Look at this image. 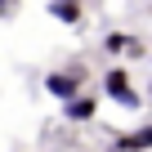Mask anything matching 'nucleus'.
<instances>
[{
  "label": "nucleus",
  "instance_id": "423d86ee",
  "mask_svg": "<svg viewBox=\"0 0 152 152\" xmlns=\"http://www.w3.org/2000/svg\"><path fill=\"white\" fill-rule=\"evenodd\" d=\"M45 14H49L54 23L81 27V18H85V5H81V0H49V5H45Z\"/></svg>",
  "mask_w": 152,
  "mask_h": 152
},
{
  "label": "nucleus",
  "instance_id": "0eeeda50",
  "mask_svg": "<svg viewBox=\"0 0 152 152\" xmlns=\"http://www.w3.org/2000/svg\"><path fill=\"white\" fill-rule=\"evenodd\" d=\"M18 14V0H0V18H14Z\"/></svg>",
  "mask_w": 152,
  "mask_h": 152
},
{
  "label": "nucleus",
  "instance_id": "6e6552de",
  "mask_svg": "<svg viewBox=\"0 0 152 152\" xmlns=\"http://www.w3.org/2000/svg\"><path fill=\"white\" fill-rule=\"evenodd\" d=\"M148 99H152V81H148Z\"/></svg>",
  "mask_w": 152,
  "mask_h": 152
},
{
  "label": "nucleus",
  "instance_id": "7ed1b4c3",
  "mask_svg": "<svg viewBox=\"0 0 152 152\" xmlns=\"http://www.w3.org/2000/svg\"><path fill=\"white\" fill-rule=\"evenodd\" d=\"M107 152H152V121L139 125V130L112 134V148H107Z\"/></svg>",
  "mask_w": 152,
  "mask_h": 152
},
{
  "label": "nucleus",
  "instance_id": "20e7f679",
  "mask_svg": "<svg viewBox=\"0 0 152 152\" xmlns=\"http://www.w3.org/2000/svg\"><path fill=\"white\" fill-rule=\"evenodd\" d=\"M103 54H125V58H143L148 49H143V40H139V36H130V31H107V36H103Z\"/></svg>",
  "mask_w": 152,
  "mask_h": 152
},
{
  "label": "nucleus",
  "instance_id": "f257e3e1",
  "mask_svg": "<svg viewBox=\"0 0 152 152\" xmlns=\"http://www.w3.org/2000/svg\"><path fill=\"white\" fill-rule=\"evenodd\" d=\"M103 94H107L112 103H121L125 112H139V107H143V94L130 85V72H125V67H107V72H103Z\"/></svg>",
  "mask_w": 152,
  "mask_h": 152
},
{
  "label": "nucleus",
  "instance_id": "39448f33",
  "mask_svg": "<svg viewBox=\"0 0 152 152\" xmlns=\"http://www.w3.org/2000/svg\"><path fill=\"white\" fill-rule=\"evenodd\" d=\"M94 112H99V99L94 94H76L72 103H63V121H72V125H90Z\"/></svg>",
  "mask_w": 152,
  "mask_h": 152
},
{
  "label": "nucleus",
  "instance_id": "f03ea898",
  "mask_svg": "<svg viewBox=\"0 0 152 152\" xmlns=\"http://www.w3.org/2000/svg\"><path fill=\"white\" fill-rule=\"evenodd\" d=\"M45 94H49V99H58V103H72L76 94H85V67L49 72V76H45Z\"/></svg>",
  "mask_w": 152,
  "mask_h": 152
}]
</instances>
